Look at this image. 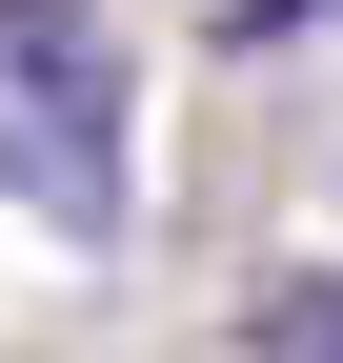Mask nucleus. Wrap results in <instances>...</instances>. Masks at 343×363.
Returning <instances> with one entry per match:
<instances>
[{
	"instance_id": "1",
	"label": "nucleus",
	"mask_w": 343,
	"mask_h": 363,
	"mask_svg": "<svg viewBox=\"0 0 343 363\" xmlns=\"http://www.w3.org/2000/svg\"><path fill=\"white\" fill-rule=\"evenodd\" d=\"M0 202L61 222V242H121V40L81 0H0Z\"/></svg>"
},
{
	"instance_id": "2",
	"label": "nucleus",
	"mask_w": 343,
	"mask_h": 363,
	"mask_svg": "<svg viewBox=\"0 0 343 363\" xmlns=\"http://www.w3.org/2000/svg\"><path fill=\"white\" fill-rule=\"evenodd\" d=\"M303 21H343V0H223V40H303Z\"/></svg>"
}]
</instances>
